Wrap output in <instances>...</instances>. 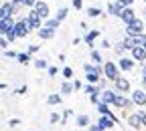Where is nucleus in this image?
Wrapping results in <instances>:
<instances>
[{"instance_id": "5", "label": "nucleus", "mask_w": 146, "mask_h": 131, "mask_svg": "<svg viewBox=\"0 0 146 131\" xmlns=\"http://www.w3.org/2000/svg\"><path fill=\"white\" fill-rule=\"evenodd\" d=\"M120 18L124 20V24H130L132 20H136L138 16H136V12H134L130 6H124V8H122V12H120Z\"/></svg>"}, {"instance_id": "32", "label": "nucleus", "mask_w": 146, "mask_h": 131, "mask_svg": "<svg viewBox=\"0 0 146 131\" xmlns=\"http://www.w3.org/2000/svg\"><path fill=\"white\" fill-rule=\"evenodd\" d=\"M63 77H65L67 81L73 79V69H71V67H65V69H63Z\"/></svg>"}, {"instance_id": "33", "label": "nucleus", "mask_w": 146, "mask_h": 131, "mask_svg": "<svg viewBox=\"0 0 146 131\" xmlns=\"http://www.w3.org/2000/svg\"><path fill=\"white\" fill-rule=\"evenodd\" d=\"M91 59H94V63L100 65V63H102V54H100L98 50H91Z\"/></svg>"}, {"instance_id": "27", "label": "nucleus", "mask_w": 146, "mask_h": 131, "mask_svg": "<svg viewBox=\"0 0 146 131\" xmlns=\"http://www.w3.org/2000/svg\"><path fill=\"white\" fill-rule=\"evenodd\" d=\"M132 41H134V47H142V45L146 43V36H144V32H142V34L132 36Z\"/></svg>"}, {"instance_id": "58", "label": "nucleus", "mask_w": 146, "mask_h": 131, "mask_svg": "<svg viewBox=\"0 0 146 131\" xmlns=\"http://www.w3.org/2000/svg\"><path fill=\"white\" fill-rule=\"evenodd\" d=\"M0 22H2V20H0Z\"/></svg>"}, {"instance_id": "56", "label": "nucleus", "mask_w": 146, "mask_h": 131, "mask_svg": "<svg viewBox=\"0 0 146 131\" xmlns=\"http://www.w3.org/2000/svg\"><path fill=\"white\" fill-rule=\"evenodd\" d=\"M142 47H144V48H146V43H144V45H142Z\"/></svg>"}, {"instance_id": "24", "label": "nucleus", "mask_w": 146, "mask_h": 131, "mask_svg": "<svg viewBox=\"0 0 146 131\" xmlns=\"http://www.w3.org/2000/svg\"><path fill=\"white\" fill-rule=\"evenodd\" d=\"M61 99H63V97L59 95V93H51V95L47 97V103H49V105H59Z\"/></svg>"}, {"instance_id": "4", "label": "nucleus", "mask_w": 146, "mask_h": 131, "mask_svg": "<svg viewBox=\"0 0 146 131\" xmlns=\"http://www.w3.org/2000/svg\"><path fill=\"white\" fill-rule=\"evenodd\" d=\"M14 32H16L18 39L27 36V34L31 32V22H29V18H27V20H18V22L14 24Z\"/></svg>"}, {"instance_id": "22", "label": "nucleus", "mask_w": 146, "mask_h": 131, "mask_svg": "<svg viewBox=\"0 0 146 131\" xmlns=\"http://www.w3.org/2000/svg\"><path fill=\"white\" fill-rule=\"evenodd\" d=\"M16 61L21 63V65H29L33 59H31V52L27 50V52H18V57H16Z\"/></svg>"}, {"instance_id": "46", "label": "nucleus", "mask_w": 146, "mask_h": 131, "mask_svg": "<svg viewBox=\"0 0 146 131\" xmlns=\"http://www.w3.org/2000/svg\"><path fill=\"white\" fill-rule=\"evenodd\" d=\"M89 131H104V129H102V127L96 123V125H89Z\"/></svg>"}, {"instance_id": "19", "label": "nucleus", "mask_w": 146, "mask_h": 131, "mask_svg": "<svg viewBox=\"0 0 146 131\" xmlns=\"http://www.w3.org/2000/svg\"><path fill=\"white\" fill-rule=\"evenodd\" d=\"M98 111H100V115H110V117H114V119H116V115L112 113V111H110V105L104 103V101L98 103ZM116 121H118V119H116Z\"/></svg>"}, {"instance_id": "50", "label": "nucleus", "mask_w": 146, "mask_h": 131, "mask_svg": "<svg viewBox=\"0 0 146 131\" xmlns=\"http://www.w3.org/2000/svg\"><path fill=\"white\" fill-rule=\"evenodd\" d=\"M98 85H100V89H102V91L106 89V81H102V79H100V83H98Z\"/></svg>"}, {"instance_id": "30", "label": "nucleus", "mask_w": 146, "mask_h": 131, "mask_svg": "<svg viewBox=\"0 0 146 131\" xmlns=\"http://www.w3.org/2000/svg\"><path fill=\"white\" fill-rule=\"evenodd\" d=\"M35 67H36V69H41V71H43V69H49V65H47L45 59H36V61H35Z\"/></svg>"}, {"instance_id": "38", "label": "nucleus", "mask_w": 146, "mask_h": 131, "mask_svg": "<svg viewBox=\"0 0 146 131\" xmlns=\"http://www.w3.org/2000/svg\"><path fill=\"white\" fill-rule=\"evenodd\" d=\"M116 2H118V4H120V6L124 8V6H130V4L134 2V0H116Z\"/></svg>"}, {"instance_id": "6", "label": "nucleus", "mask_w": 146, "mask_h": 131, "mask_svg": "<svg viewBox=\"0 0 146 131\" xmlns=\"http://www.w3.org/2000/svg\"><path fill=\"white\" fill-rule=\"evenodd\" d=\"M29 22H31V28H41L43 26V18L39 16V12H36L35 8L29 12Z\"/></svg>"}, {"instance_id": "36", "label": "nucleus", "mask_w": 146, "mask_h": 131, "mask_svg": "<svg viewBox=\"0 0 146 131\" xmlns=\"http://www.w3.org/2000/svg\"><path fill=\"white\" fill-rule=\"evenodd\" d=\"M71 4H73V8H75V10H81V6H83L81 0H71Z\"/></svg>"}, {"instance_id": "16", "label": "nucleus", "mask_w": 146, "mask_h": 131, "mask_svg": "<svg viewBox=\"0 0 146 131\" xmlns=\"http://www.w3.org/2000/svg\"><path fill=\"white\" fill-rule=\"evenodd\" d=\"M55 36V28H49V26H41L39 28V39H43V41H49V39H53Z\"/></svg>"}, {"instance_id": "57", "label": "nucleus", "mask_w": 146, "mask_h": 131, "mask_svg": "<svg viewBox=\"0 0 146 131\" xmlns=\"http://www.w3.org/2000/svg\"><path fill=\"white\" fill-rule=\"evenodd\" d=\"M0 39H2V36H0Z\"/></svg>"}, {"instance_id": "48", "label": "nucleus", "mask_w": 146, "mask_h": 131, "mask_svg": "<svg viewBox=\"0 0 146 131\" xmlns=\"http://www.w3.org/2000/svg\"><path fill=\"white\" fill-rule=\"evenodd\" d=\"M138 113H140V117H142V123H144V127H146V113H144V111H138Z\"/></svg>"}, {"instance_id": "3", "label": "nucleus", "mask_w": 146, "mask_h": 131, "mask_svg": "<svg viewBox=\"0 0 146 131\" xmlns=\"http://www.w3.org/2000/svg\"><path fill=\"white\" fill-rule=\"evenodd\" d=\"M104 75H106L110 81H116V79L120 77V67H118V65H114L112 61H108V63L104 65Z\"/></svg>"}, {"instance_id": "25", "label": "nucleus", "mask_w": 146, "mask_h": 131, "mask_svg": "<svg viewBox=\"0 0 146 131\" xmlns=\"http://www.w3.org/2000/svg\"><path fill=\"white\" fill-rule=\"evenodd\" d=\"M75 125H77V127H87V125H89V115H77Z\"/></svg>"}, {"instance_id": "35", "label": "nucleus", "mask_w": 146, "mask_h": 131, "mask_svg": "<svg viewBox=\"0 0 146 131\" xmlns=\"http://www.w3.org/2000/svg\"><path fill=\"white\" fill-rule=\"evenodd\" d=\"M4 54H6L8 59H16V57H18V52H14V50H10V48H6V50H4Z\"/></svg>"}, {"instance_id": "23", "label": "nucleus", "mask_w": 146, "mask_h": 131, "mask_svg": "<svg viewBox=\"0 0 146 131\" xmlns=\"http://www.w3.org/2000/svg\"><path fill=\"white\" fill-rule=\"evenodd\" d=\"M73 91H75V87H73L71 81H65V83L61 85V93H63V95H71Z\"/></svg>"}, {"instance_id": "39", "label": "nucleus", "mask_w": 146, "mask_h": 131, "mask_svg": "<svg viewBox=\"0 0 146 131\" xmlns=\"http://www.w3.org/2000/svg\"><path fill=\"white\" fill-rule=\"evenodd\" d=\"M27 91H29V89H27V85H23V87H18V89H16L14 93H16V95H25Z\"/></svg>"}, {"instance_id": "10", "label": "nucleus", "mask_w": 146, "mask_h": 131, "mask_svg": "<svg viewBox=\"0 0 146 131\" xmlns=\"http://www.w3.org/2000/svg\"><path fill=\"white\" fill-rule=\"evenodd\" d=\"M132 101H134V105H146V91H142V89H136L134 93H132Z\"/></svg>"}, {"instance_id": "2", "label": "nucleus", "mask_w": 146, "mask_h": 131, "mask_svg": "<svg viewBox=\"0 0 146 131\" xmlns=\"http://www.w3.org/2000/svg\"><path fill=\"white\" fill-rule=\"evenodd\" d=\"M142 32H144V22L140 20V18L132 20L130 24H126V34L128 36H136V34H142Z\"/></svg>"}, {"instance_id": "49", "label": "nucleus", "mask_w": 146, "mask_h": 131, "mask_svg": "<svg viewBox=\"0 0 146 131\" xmlns=\"http://www.w3.org/2000/svg\"><path fill=\"white\" fill-rule=\"evenodd\" d=\"M102 47H104V48H110V47H112V45H110V41H108V39H106V41H104V43H102Z\"/></svg>"}, {"instance_id": "41", "label": "nucleus", "mask_w": 146, "mask_h": 131, "mask_svg": "<svg viewBox=\"0 0 146 131\" xmlns=\"http://www.w3.org/2000/svg\"><path fill=\"white\" fill-rule=\"evenodd\" d=\"M124 50H126V47H124L122 43H120V45H116V52H118V54H124Z\"/></svg>"}, {"instance_id": "42", "label": "nucleus", "mask_w": 146, "mask_h": 131, "mask_svg": "<svg viewBox=\"0 0 146 131\" xmlns=\"http://www.w3.org/2000/svg\"><path fill=\"white\" fill-rule=\"evenodd\" d=\"M71 115H73V111H71V109H65V113H63V123H65L67 117H71Z\"/></svg>"}, {"instance_id": "7", "label": "nucleus", "mask_w": 146, "mask_h": 131, "mask_svg": "<svg viewBox=\"0 0 146 131\" xmlns=\"http://www.w3.org/2000/svg\"><path fill=\"white\" fill-rule=\"evenodd\" d=\"M0 34H6V32H10V30H14V20H12V16H8V18H0Z\"/></svg>"}, {"instance_id": "47", "label": "nucleus", "mask_w": 146, "mask_h": 131, "mask_svg": "<svg viewBox=\"0 0 146 131\" xmlns=\"http://www.w3.org/2000/svg\"><path fill=\"white\" fill-rule=\"evenodd\" d=\"M73 87H75V91H77V89H81V81H77V79H75V81H73Z\"/></svg>"}, {"instance_id": "53", "label": "nucleus", "mask_w": 146, "mask_h": 131, "mask_svg": "<svg viewBox=\"0 0 146 131\" xmlns=\"http://www.w3.org/2000/svg\"><path fill=\"white\" fill-rule=\"evenodd\" d=\"M2 89H6V85H4V83H0V91H2Z\"/></svg>"}, {"instance_id": "14", "label": "nucleus", "mask_w": 146, "mask_h": 131, "mask_svg": "<svg viewBox=\"0 0 146 131\" xmlns=\"http://www.w3.org/2000/svg\"><path fill=\"white\" fill-rule=\"evenodd\" d=\"M128 121V125H130L132 129H140L144 123H142V117H140V113H134V115H130V117H128L126 119Z\"/></svg>"}, {"instance_id": "8", "label": "nucleus", "mask_w": 146, "mask_h": 131, "mask_svg": "<svg viewBox=\"0 0 146 131\" xmlns=\"http://www.w3.org/2000/svg\"><path fill=\"white\" fill-rule=\"evenodd\" d=\"M14 10H16V4H14V2H4L2 6H0V18H8V16H12Z\"/></svg>"}, {"instance_id": "45", "label": "nucleus", "mask_w": 146, "mask_h": 131, "mask_svg": "<svg viewBox=\"0 0 146 131\" xmlns=\"http://www.w3.org/2000/svg\"><path fill=\"white\" fill-rule=\"evenodd\" d=\"M36 50H39V45H31V47H29V52H31V54L36 52Z\"/></svg>"}, {"instance_id": "51", "label": "nucleus", "mask_w": 146, "mask_h": 131, "mask_svg": "<svg viewBox=\"0 0 146 131\" xmlns=\"http://www.w3.org/2000/svg\"><path fill=\"white\" fill-rule=\"evenodd\" d=\"M10 2H14L16 6H21V4H23V0H10Z\"/></svg>"}, {"instance_id": "54", "label": "nucleus", "mask_w": 146, "mask_h": 131, "mask_svg": "<svg viewBox=\"0 0 146 131\" xmlns=\"http://www.w3.org/2000/svg\"><path fill=\"white\" fill-rule=\"evenodd\" d=\"M142 75H144V77H146V67H142Z\"/></svg>"}, {"instance_id": "18", "label": "nucleus", "mask_w": 146, "mask_h": 131, "mask_svg": "<svg viewBox=\"0 0 146 131\" xmlns=\"http://www.w3.org/2000/svg\"><path fill=\"white\" fill-rule=\"evenodd\" d=\"M118 67H120V71H132V69H134V59H126V57H122L120 63H118Z\"/></svg>"}, {"instance_id": "44", "label": "nucleus", "mask_w": 146, "mask_h": 131, "mask_svg": "<svg viewBox=\"0 0 146 131\" xmlns=\"http://www.w3.org/2000/svg\"><path fill=\"white\" fill-rule=\"evenodd\" d=\"M57 121H59V113H51V123L55 125Z\"/></svg>"}, {"instance_id": "43", "label": "nucleus", "mask_w": 146, "mask_h": 131, "mask_svg": "<svg viewBox=\"0 0 146 131\" xmlns=\"http://www.w3.org/2000/svg\"><path fill=\"white\" fill-rule=\"evenodd\" d=\"M8 125H10V127H16V125H21V119H16V117H14V119H10V121H8Z\"/></svg>"}, {"instance_id": "20", "label": "nucleus", "mask_w": 146, "mask_h": 131, "mask_svg": "<svg viewBox=\"0 0 146 131\" xmlns=\"http://www.w3.org/2000/svg\"><path fill=\"white\" fill-rule=\"evenodd\" d=\"M98 36H100V30H89V32L83 36V41H85L89 47H94V41L98 39Z\"/></svg>"}, {"instance_id": "12", "label": "nucleus", "mask_w": 146, "mask_h": 131, "mask_svg": "<svg viewBox=\"0 0 146 131\" xmlns=\"http://www.w3.org/2000/svg\"><path fill=\"white\" fill-rule=\"evenodd\" d=\"M114 83H116V89H118L120 93H128V91H130V81L124 79V77H118Z\"/></svg>"}, {"instance_id": "9", "label": "nucleus", "mask_w": 146, "mask_h": 131, "mask_svg": "<svg viewBox=\"0 0 146 131\" xmlns=\"http://www.w3.org/2000/svg\"><path fill=\"white\" fill-rule=\"evenodd\" d=\"M116 95H118V93L110 91V89H104V91L100 93V101H104V103H108V105H114V99H116Z\"/></svg>"}, {"instance_id": "13", "label": "nucleus", "mask_w": 146, "mask_h": 131, "mask_svg": "<svg viewBox=\"0 0 146 131\" xmlns=\"http://www.w3.org/2000/svg\"><path fill=\"white\" fill-rule=\"evenodd\" d=\"M114 105H116V107H120V109H124V107H132V105H134V101H132V99H126L124 95H116Z\"/></svg>"}, {"instance_id": "31", "label": "nucleus", "mask_w": 146, "mask_h": 131, "mask_svg": "<svg viewBox=\"0 0 146 131\" xmlns=\"http://www.w3.org/2000/svg\"><path fill=\"white\" fill-rule=\"evenodd\" d=\"M67 14H69V8H61V10L57 12V16H55V18H59V20H65Z\"/></svg>"}, {"instance_id": "52", "label": "nucleus", "mask_w": 146, "mask_h": 131, "mask_svg": "<svg viewBox=\"0 0 146 131\" xmlns=\"http://www.w3.org/2000/svg\"><path fill=\"white\" fill-rule=\"evenodd\" d=\"M142 85H144V89H146V77L142 75Z\"/></svg>"}, {"instance_id": "11", "label": "nucleus", "mask_w": 146, "mask_h": 131, "mask_svg": "<svg viewBox=\"0 0 146 131\" xmlns=\"http://www.w3.org/2000/svg\"><path fill=\"white\" fill-rule=\"evenodd\" d=\"M98 125L106 131V129H112L114 125H116V119L114 117H110V115H102L100 117V121H98Z\"/></svg>"}, {"instance_id": "37", "label": "nucleus", "mask_w": 146, "mask_h": 131, "mask_svg": "<svg viewBox=\"0 0 146 131\" xmlns=\"http://www.w3.org/2000/svg\"><path fill=\"white\" fill-rule=\"evenodd\" d=\"M4 36H6V39H8V41H10V43H12V41H14V39H18V36H16V32H14V30H10V32H6V34H4Z\"/></svg>"}, {"instance_id": "17", "label": "nucleus", "mask_w": 146, "mask_h": 131, "mask_svg": "<svg viewBox=\"0 0 146 131\" xmlns=\"http://www.w3.org/2000/svg\"><path fill=\"white\" fill-rule=\"evenodd\" d=\"M132 59L134 61H140V63L146 61V48L144 47H134L132 48Z\"/></svg>"}, {"instance_id": "28", "label": "nucleus", "mask_w": 146, "mask_h": 131, "mask_svg": "<svg viewBox=\"0 0 146 131\" xmlns=\"http://www.w3.org/2000/svg\"><path fill=\"white\" fill-rule=\"evenodd\" d=\"M87 16H89V18H98V16H102V10L96 8V6H89V8H87Z\"/></svg>"}, {"instance_id": "29", "label": "nucleus", "mask_w": 146, "mask_h": 131, "mask_svg": "<svg viewBox=\"0 0 146 131\" xmlns=\"http://www.w3.org/2000/svg\"><path fill=\"white\" fill-rule=\"evenodd\" d=\"M122 45H124L128 50H132V48H134V41H132V36H126V39L122 41Z\"/></svg>"}, {"instance_id": "40", "label": "nucleus", "mask_w": 146, "mask_h": 131, "mask_svg": "<svg viewBox=\"0 0 146 131\" xmlns=\"http://www.w3.org/2000/svg\"><path fill=\"white\" fill-rule=\"evenodd\" d=\"M47 71H49V77H55V75H57V71H59V69H57V67H49Z\"/></svg>"}, {"instance_id": "1", "label": "nucleus", "mask_w": 146, "mask_h": 131, "mask_svg": "<svg viewBox=\"0 0 146 131\" xmlns=\"http://www.w3.org/2000/svg\"><path fill=\"white\" fill-rule=\"evenodd\" d=\"M83 71H85V79H87V83H94V85L100 83L102 75H104V69H100L98 63H96V65L85 63V65H83Z\"/></svg>"}, {"instance_id": "15", "label": "nucleus", "mask_w": 146, "mask_h": 131, "mask_svg": "<svg viewBox=\"0 0 146 131\" xmlns=\"http://www.w3.org/2000/svg\"><path fill=\"white\" fill-rule=\"evenodd\" d=\"M35 10L39 12V16L43 18V20H47V18H49V6H47L45 2H41V0L35 4Z\"/></svg>"}, {"instance_id": "26", "label": "nucleus", "mask_w": 146, "mask_h": 131, "mask_svg": "<svg viewBox=\"0 0 146 131\" xmlns=\"http://www.w3.org/2000/svg\"><path fill=\"white\" fill-rule=\"evenodd\" d=\"M59 24H61V20H59V18H49V20H45V26H49V28H55V30L59 28Z\"/></svg>"}, {"instance_id": "59", "label": "nucleus", "mask_w": 146, "mask_h": 131, "mask_svg": "<svg viewBox=\"0 0 146 131\" xmlns=\"http://www.w3.org/2000/svg\"><path fill=\"white\" fill-rule=\"evenodd\" d=\"M144 2H146V0H144Z\"/></svg>"}, {"instance_id": "21", "label": "nucleus", "mask_w": 146, "mask_h": 131, "mask_svg": "<svg viewBox=\"0 0 146 131\" xmlns=\"http://www.w3.org/2000/svg\"><path fill=\"white\" fill-rule=\"evenodd\" d=\"M122 12V6L118 2H112V4H108V14H112V16H120Z\"/></svg>"}, {"instance_id": "55", "label": "nucleus", "mask_w": 146, "mask_h": 131, "mask_svg": "<svg viewBox=\"0 0 146 131\" xmlns=\"http://www.w3.org/2000/svg\"><path fill=\"white\" fill-rule=\"evenodd\" d=\"M144 20H146V12H144Z\"/></svg>"}, {"instance_id": "34", "label": "nucleus", "mask_w": 146, "mask_h": 131, "mask_svg": "<svg viewBox=\"0 0 146 131\" xmlns=\"http://www.w3.org/2000/svg\"><path fill=\"white\" fill-rule=\"evenodd\" d=\"M36 2H39V0H23V6H27V8H35Z\"/></svg>"}]
</instances>
